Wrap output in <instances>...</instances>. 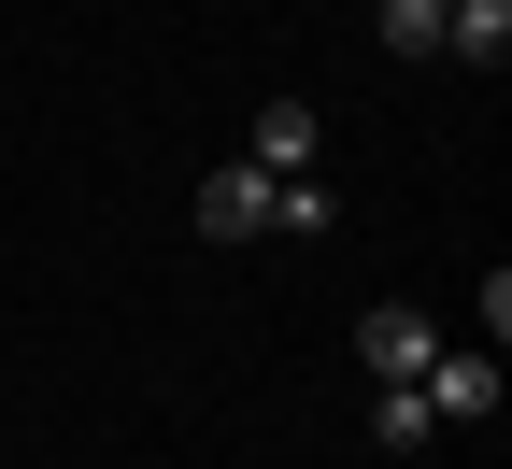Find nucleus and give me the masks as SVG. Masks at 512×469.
I'll list each match as a JSON object with an SVG mask.
<instances>
[{
	"label": "nucleus",
	"mask_w": 512,
	"mask_h": 469,
	"mask_svg": "<svg viewBox=\"0 0 512 469\" xmlns=\"http://www.w3.org/2000/svg\"><path fill=\"white\" fill-rule=\"evenodd\" d=\"M413 398H427V427H484L498 413V356H427Z\"/></svg>",
	"instance_id": "nucleus-1"
},
{
	"label": "nucleus",
	"mask_w": 512,
	"mask_h": 469,
	"mask_svg": "<svg viewBox=\"0 0 512 469\" xmlns=\"http://www.w3.org/2000/svg\"><path fill=\"white\" fill-rule=\"evenodd\" d=\"M356 356H370V384H413V370H427V356H441V327H427V313H413V299H384V313H370V327H356Z\"/></svg>",
	"instance_id": "nucleus-2"
},
{
	"label": "nucleus",
	"mask_w": 512,
	"mask_h": 469,
	"mask_svg": "<svg viewBox=\"0 0 512 469\" xmlns=\"http://www.w3.org/2000/svg\"><path fill=\"white\" fill-rule=\"evenodd\" d=\"M200 242H271V171H214L200 185Z\"/></svg>",
	"instance_id": "nucleus-3"
},
{
	"label": "nucleus",
	"mask_w": 512,
	"mask_h": 469,
	"mask_svg": "<svg viewBox=\"0 0 512 469\" xmlns=\"http://www.w3.org/2000/svg\"><path fill=\"white\" fill-rule=\"evenodd\" d=\"M441 57L498 72V57H512V0H441Z\"/></svg>",
	"instance_id": "nucleus-4"
},
{
	"label": "nucleus",
	"mask_w": 512,
	"mask_h": 469,
	"mask_svg": "<svg viewBox=\"0 0 512 469\" xmlns=\"http://www.w3.org/2000/svg\"><path fill=\"white\" fill-rule=\"evenodd\" d=\"M313 143H328V128H313V100H271V114H256V157H242V171H271V185H285V171H313Z\"/></svg>",
	"instance_id": "nucleus-5"
},
{
	"label": "nucleus",
	"mask_w": 512,
	"mask_h": 469,
	"mask_svg": "<svg viewBox=\"0 0 512 469\" xmlns=\"http://www.w3.org/2000/svg\"><path fill=\"white\" fill-rule=\"evenodd\" d=\"M328 214H342V199H328V171H285V185H271V228H285V242H313Z\"/></svg>",
	"instance_id": "nucleus-6"
},
{
	"label": "nucleus",
	"mask_w": 512,
	"mask_h": 469,
	"mask_svg": "<svg viewBox=\"0 0 512 469\" xmlns=\"http://www.w3.org/2000/svg\"><path fill=\"white\" fill-rule=\"evenodd\" d=\"M370 427H384V455H427L441 427H427V398L413 384H370Z\"/></svg>",
	"instance_id": "nucleus-7"
},
{
	"label": "nucleus",
	"mask_w": 512,
	"mask_h": 469,
	"mask_svg": "<svg viewBox=\"0 0 512 469\" xmlns=\"http://www.w3.org/2000/svg\"><path fill=\"white\" fill-rule=\"evenodd\" d=\"M370 29L399 43V57H441V0H370Z\"/></svg>",
	"instance_id": "nucleus-8"
}]
</instances>
